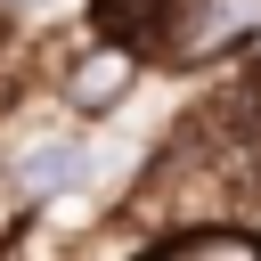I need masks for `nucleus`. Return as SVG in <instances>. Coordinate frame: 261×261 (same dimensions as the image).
<instances>
[{"label": "nucleus", "instance_id": "nucleus-4", "mask_svg": "<svg viewBox=\"0 0 261 261\" xmlns=\"http://www.w3.org/2000/svg\"><path fill=\"white\" fill-rule=\"evenodd\" d=\"M163 253H179V261H261V237H237V228H188V237H171Z\"/></svg>", "mask_w": 261, "mask_h": 261}, {"label": "nucleus", "instance_id": "nucleus-1", "mask_svg": "<svg viewBox=\"0 0 261 261\" xmlns=\"http://www.w3.org/2000/svg\"><path fill=\"white\" fill-rule=\"evenodd\" d=\"M122 90H130V49H98V57H82V65L65 73V98H73L82 114H106Z\"/></svg>", "mask_w": 261, "mask_h": 261}, {"label": "nucleus", "instance_id": "nucleus-2", "mask_svg": "<svg viewBox=\"0 0 261 261\" xmlns=\"http://www.w3.org/2000/svg\"><path fill=\"white\" fill-rule=\"evenodd\" d=\"M8 171H16V188L49 196V188H73V179H82V147H73V139H33V147L8 155Z\"/></svg>", "mask_w": 261, "mask_h": 261}, {"label": "nucleus", "instance_id": "nucleus-5", "mask_svg": "<svg viewBox=\"0 0 261 261\" xmlns=\"http://www.w3.org/2000/svg\"><path fill=\"white\" fill-rule=\"evenodd\" d=\"M16 8H33V0H16Z\"/></svg>", "mask_w": 261, "mask_h": 261}, {"label": "nucleus", "instance_id": "nucleus-3", "mask_svg": "<svg viewBox=\"0 0 261 261\" xmlns=\"http://www.w3.org/2000/svg\"><path fill=\"white\" fill-rule=\"evenodd\" d=\"M171 16H196V0H106V24L147 33V41H171Z\"/></svg>", "mask_w": 261, "mask_h": 261}]
</instances>
